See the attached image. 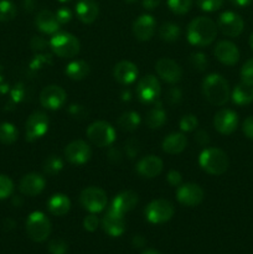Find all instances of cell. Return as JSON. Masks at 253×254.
Returning a JSON list of instances; mask_svg holds the SVG:
<instances>
[{
  "mask_svg": "<svg viewBox=\"0 0 253 254\" xmlns=\"http://www.w3.org/2000/svg\"><path fill=\"white\" fill-rule=\"evenodd\" d=\"M200 166L210 175H222L230 165L227 154L217 148L205 149L198 158Z\"/></svg>",
  "mask_w": 253,
  "mask_h": 254,
  "instance_id": "3957f363",
  "label": "cell"
},
{
  "mask_svg": "<svg viewBox=\"0 0 253 254\" xmlns=\"http://www.w3.org/2000/svg\"><path fill=\"white\" fill-rule=\"evenodd\" d=\"M195 140L202 146L207 145V144L210 143V138H208V134L206 133V131H203V130H198L197 133H196Z\"/></svg>",
  "mask_w": 253,
  "mask_h": 254,
  "instance_id": "681fc988",
  "label": "cell"
},
{
  "mask_svg": "<svg viewBox=\"0 0 253 254\" xmlns=\"http://www.w3.org/2000/svg\"><path fill=\"white\" fill-rule=\"evenodd\" d=\"M99 225V220L96 215L91 213V215L87 216L86 218L83 220V227L84 230L89 231V232H94L97 230Z\"/></svg>",
  "mask_w": 253,
  "mask_h": 254,
  "instance_id": "7bdbcfd3",
  "label": "cell"
},
{
  "mask_svg": "<svg viewBox=\"0 0 253 254\" xmlns=\"http://www.w3.org/2000/svg\"><path fill=\"white\" fill-rule=\"evenodd\" d=\"M62 168H63V161L61 160V158H59L56 155H50L49 158L45 159L44 165H42L44 173L50 176H54L56 174H59L62 170Z\"/></svg>",
  "mask_w": 253,
  "mask_h": 254,
  "instance_id": "836d02e7",
  "label": "cell"
},
{
  "mask_svg": "<svg viewBox=\"0 0 253 254\" xmlns=\"http://www.w3.org/2000/svg\"><path fill=\"white\" fill-rule=\"evenodd\" d=\"M230 2L232 5H235V6L245 7V6H248V5L252 2V0H230Z\"/></svg>",
  "mask_w": 253,
  "mask_h": 254,
  "instance_id": "816d5d0a",
  "label": "cell"
},
{
  "mask_svg": "<svg viewBox=\"0 0 253 254\" xmlns=\"http://www.w3.org/2000/svg\"><path fill=\"white\" fill-rule=\"evenodd\" d=\"M242 130L248 139H252L253 140V116L246 118V121L243 122Z\"/></svg>",
  "mask_w": 253,
  "mask_h": 254,
  "instance_id": "7dc6e473",
  "label": "cell"
},
{
  "mask_svg": "<svg viewBox=\"0 0 253 254\" xmlns=\"http://www.w3.org/2000/svg\"><path fill=\"white\" fill-rule=\"evenodd\" d=\"M216 35L217 26L210 17L198 16L193 19L188 26V40L193 46H208L216 39Z\"/></svg>",
  "mask_w": 253,
  "mask_h": 254,
  "instance_id": "6da1fadb",
  "label": "cell"
},
{
  "mask_svg": "<svg viewBox=\"0 0 253 254\" xmlns=\"http://www.w3.org/2000/svg\"><path fill=\"white\" fill-rule=\"evenodd\" d=\"M160 0H143V6L146 10H154L159 6Z\"/></svg>",
  "mask_w": 253,
  "mask_h": 254,
  "instance_id": "f907efd6",
  "label": "cell"
},
{
  "mask_svg": "<svg viewBox=\"0 0 253 254\" xmlns=\"http://www.w3.org/2000/svg\"><path fill=\"white\" fill-rule=\"evenodd\" d=\"M16 6L10 0H0V21H10L16 16Z\"/></svg>",
  "mask_w": 253,
  "mask_h": 254,
  "instance_id": "e575fe53",
  "label": "cell"
},
{
  "mask_svg": "<svg viewBox=\"0 0 253 254\" xmlns=\"http://www.w3.org/2000/svg\"><path fill=\"white\" fill-rule=\"evenodd\" d=\"M215 56L223 64L233 66L240 60V51L231 41H220L215 47Z\"/></svg>",
  "mask_w": 253,
  "mask_h": 254,
  "instance_id": "44dd1931",
  "label": "cell"
},
{
  "mask_svg": "<svg viewBox=\"0 0 253 254\" xmlns=\"http://www.w3.org/2000/svg\"><path fill=\"white\" fill-rule=\"evenodd\" d=\"M136 173L145 179H153L163 171V161L155 155H149L140 159L136 164Z\"/></svg>",
  "mask_w": 253,
  "mask_h": 254,
  "instance_id": "ffe728a7",
  "label": "cell"
},
{
  "mask_svg": "<svg viewBox=\"0 0 253 254\" xmlns=\"http://www.w3.org/2000/svg\"><path fill=\"white\" fill-rule=\"evenodd\" d=\"M108 198L107 193L99 188H87L79 195V203L84 210L89 211L91 213L101 212L106 208Z\"/></svg>",
  "mask_w": 253,
  "mask_h": 254,
  "instance_id": "52a82bcc",
  "label": "cell"
},
{
  "mask_svg": "<svg viewBox=\"0 0 253 254\" xmlns=\"http://www.w3.org/2000/svg\"><path fill=\"white\" fill-rule=\"evenodd\" d=\"M205 98L213 106H223L230 99V86L221 74H208L202 82Z\"/></svg>",
  "mask_w": 253,
  "mask_h": 254,
  "instance_id": "7a4b0ae2",
  "label": "cell"
},
{
  "mask_svg": "<svg viewBox=\"0 0 253 254\" xmlns=\"http://www.w3.org/2000/svg\"><path fill=\"white\" fill-rule=\"evenodd\" d=\"M52 51L62 59H71L78 55L79 41L76 36L68 32H56L50 40Z\"/></svg>",
  "mask_w": 253,
  "mask_h": 254,
  "instance_id": "277c9868",
  "label": "cell"
},
{
  "mask_svg": "<svg viewBox=\"0 0 253 254\" xmlns=\"http://www.w3.org/2000/svg\"><path fill=\"white\" fill-rule=\"evenodd\" d=\"M143 254H160V253H159L158 251H155V250H146Z\"/></svg>",
  "mask_w": 253,
  "mask_h": 254,
  "instance_id": "db71d44e",
  "label": "cell"
},
{
  "mask_svg": "<svg viewBox=\"0 0 253 254\" xmlns=\"http://www.w3.org/2000/svg\"><path fill=\"white\" fill-rule=\"evenodd\" d=\"M250 46L252 47V50H253V32H252V35L250 36Z\"/></svg>",
  "mask_w": 253,
  "mask_h": 254,
  "instance_id": "11a10c76",
  "label": "cell"
},
{
  "mask_svg": "<svg viewBox=\"0 0 253 254\" xmlns=\"http://www.w3.org/2000/svg\"><path fill=\"white\" fill-rule=\"evenodd\" d=\"M67 98V94L64 92L63 88H61L60 86H51L45 87L44 89L40 93V103L42 107L47 109H51V111H56L60 109L64 104Z\"/></svg>",
  "mask_w": 253,
  "mask_h": 254,
  "instance_id": "8fae6325",
  "label": "cell"
},
{
  "mask_svg": "<svg viewBox=\"0 0 253 254\" xmlns=\"http://www.w3.org/2000/svg\"><path fill=\"white\" fill-rule=\"evenodd\" d=\"M174 216V205L168 200H154L146 206L145 217L146 220L154 225L165 223Z\"/></svg>",
  "mask_w": 253,
  "mask_h": 254,
  "instance_id": "ba28073f",
  "label": "cell"
},
{
  "mask_svg": "<svg viewBox=\"0 0 253 254\" xmlns=\"http://www.w3.org/2000/svg\"><path fill=\"white\" fill-rule=\"evenodd\" d=\"M124 1H126V2H133V1H135V0H124Z\"/></svg>",
  "mask_w": 253,
  "mask_h": 254,
  "instance_id": "6f0895ef",
  "label": "cell"
},
{
  "mask_svg": "<svg viewBox=\"0 0 253 254\" xmlns=\"http://www.w3.org/2000/svg\"><path fill=\"white\" fill-rule=\"evenodd\" d=\"M232 101L237 106H247L253 102V86L245 82L238 83L232 91Z\"/></svg>",
  "mask_w": 253,
  "mask_h": 254,
  "instance_id": "83f0119b",
  "label": "cell"
},
{
  "mask_svg": "<svg viewBox=\"0 0 253 254\" xmlns=\"http://www.w3.org/2000/svg\"><path fill=\"white\" fill-rule=\"evenodd\" d=\"M155 103V102H154ZM146 124H148L149 128L151 129H158L165 124L166 122V113L164 111V108L161 107L160 102H158V104L155 103V106L150 109V111L146 113Z\"/></svg>",
  "mask_w": 253,
  "mask_h": 254,
  "instance_id": "f546056e",
  "label": "cell"
},
{
  "mask_svg": "<svg viewBox=\"0 0 253 254\" xmlns=\"http://www.w3.org/2000/svg\"><path fill=\"white\" fill-rule=\"evenodd\" d=\"M119 128L124 131H133L140 124V116L136 112H126L117 121Z\"/></svg>",
  "mask_w": 253,
  "mask_h": 254,
  "instance_id": "4dcf8cb0",
  "label": "cell"
},
{
  "mask_svg": "<svg viewBox=\"0 0 253 254\" xmlns=\"http://www.w3.org/2000/svg\"><path fill=\"white\" fill-rule=\"evenodd\" d=\"M156 29V21L151 15H140L133 24V32L140 41H148L153 37Z\"/></svg>",
  "mask_w": 253,
  "mask_h": 254,
  "instance_id": "d6986e66",
  "label": "cell"
},
{
  "mask_svg": "<svg viewBox=\"0 0 253 254\" xmlns=\"http://www.w3.org/2000/svg\"><path fill=\"white\" fill-rule=\"evenodd\" d=\"M166 99H168L169 103H171V104L179 103V102H180V99H181V92L179 91L178 88L169 89L168 96H166Z\"/></svg>",
  "mask_w": 253,
  "mask_h": 254,
  "instance_id": "c3c4849f",
  "label": "cell"
},
{
  "mask_svg": "<svg viewBox=\"0 0 253 254\" xmlns=\"http://www.w3.org/2000/svg\"><path fill=\"white\" fill-rule=\"evenodd\" d=\"M168 6L174 14H186L192 6V0H168Z\"/></svg>",
  "mask_w": 253,
  "mask_h": 254,
  "instance_id": "d590c367",
  "label": "cell"
},
{
  "mask_svg": "<svg viewBox=\"0 0 253 254\" xmlns=\"http://www.w3.org/2000/svg\"><path fill=\"white\" fill-rule=\"evenodd\" d=\"M138 203V195L134 191H123V192L118 193L116 197L113 198L111 208L116 210L117 212L124 215L126 212L133 210Z\"/></svg>",
  "mask_w": 253,
  "mask_h": 254,
  "instance_id": "d4e9b609",
  "label": "cell"
},
{
  "mask_svg": "<svg viewBox=\"0 0 253 254\" xmlns=\"http://www.w3.org/2000/svg\"><path fill=\"white\" fill-rule=\"evenodd\" d=\"M67 248H68L67 243L63 240H60V238L52 240L49 243V252L51 254H66Z\"/></svg>",
  "mask_w": 253,
  "mask_h": 254,
  "instance_id": "b9f144b4",
  "label": "cell"
},
{
  "mask_svg": "<svg viewBox=\"0 0 253 254\" xmlns=\"http://www.w3.org/2000/svg\"><path fill=\"white\" fill-rule=\"evenodd\" d=\"M56 17L61 25L67 24V22L71 21V19H72L71 10H69L68 7H64V6L60 7V9L56 11Z\"/></svg>",
  "mask_w": 253,
  "mask_h": 254,
  "instance_id": "ee69618b",
  "label": "cell"
},
{
  "mask_svg": "<svg viewBox=\"0 0 253 254\" xmlns=\"http://www.w3.org/2000/svg\"><path fill=\"white\" fill-rule=\"evenodd\" d=\"M35 24L40 31L47 35L56 34L60 29V25H61L57 20L56 14H54L50 10H41L35 19Z\"/></svg>",
  "mask_w": 253,
  "mask_h": 254,
  "instance_id": "cb8c5ba5",
  "label": "cell"
},
{
  "mask_svg": "<svg viewBox=\"0 0 253 254\" xmlns=\"http://www.w3.org/2000/svg\"><path fill=\"white\" fill-rule=\"evenodd\" d=\"M26 232L35 242H44L51 233V222L46 215L35 211L26 220Z\"/></svg>",
  "mask_w": 253,
  "mask_h": 254,
  "instance_id": "5b68a950",
  "label": "cell"
},
{
  "mask_svg": "<svg viewBox=\"0 0 253 254\" xmlns=\"http://www.w3.org/2000/svg\"><path fill=\"white\" fill-rule=\"evenodd\" d=\"M159 36L163 41L173 42L180 37V27L173 22H165L159 29Z\"/></svg>",
  "mask_w": 253,
  "mask_h": 254,
  "instance_id": "d6a6232c",
  "label": "cell"
},
{
  "mask_svg": "<svg viewBox=\"0 0 253 254\" xmlns=\"http://www.w3.org/2000/svg\"><path fill=\"white\" fill-rule=\"evenodd\" d=\"M89 64L87 62L81 61V60H77V61L69 62L66 66V74L67 77H69L73 81H81L84 79L89 74Z\"/></svg>",
  "mask_w": 253,
  "mask_h": 254,
  "instance_id": "f1b7e54d",
  "label": "cell"
},
{
  "mask_svg": "<svg viewBox=\"0 0 253 254\" xmlns=\"http://www.w3.org/2000/svg\"><path fill=\"white\" fill-rule=\"evenodd\" d=\"M217 26L222 31L223 35L230 37H237L242 34L245 22L238 14L233 11H225L220 15L217 21Z\"/></svg>",
  "mask_w": 253,
  "mask_h": 254,
  "instance_id": "7c38bea8",
  "label": "cell"
},
{
  "mask_svg": "<svg viewBox=\"0 0 253 254\" xmlns=\"http://www.w3.org/2000/svg\"><path fill=\"white\" fill-rule=\"evenodd\" d=\"M64 156L74 165H83L91 159L92 150L88 144L83 140H74L64 149Z\"/></svg>",
  "mask_w": 253,
  "mask_h": 254,
  "instance_id": "4fadbf2b",
  "label": "cell"
},
{
  "mask_svg": "<svg viewBox=\"0 0 253 254\" xmlns=\"http://www.w3.org/2000/svg\"><path fill=\"white\" fill-rule=\"evenodd\" d=\"M166 180H168V183L170 184L171 186H180L181 183H183V176H181V174L179 173V171L176 170H170L168 173V176H166Z\"/></svg>",
  "mask_w": 253,
  "mask_h": 254,
  "instance_id": "bcb514c9",
  "label": "cell"
},
{
  "mask_svg": "<svg viewBox=\"0 0 253 254\" xmlns=\"http://www.w3.org/2000/svg\"><path fill=\"white\" fill-rule=\"evenodd\" d=\"M176 198L181 205L193 207L202 202L203 190L196 184H184L178 188Z\"/></svg>",
  "mask_w": 253,
  "mask_h": 254,
  "instance_id": "5bb4252c",
  "label": "cell"
},
{
  "mask_svg": "<svg viewBox=\"0 0 253 254\" xmlns=\"http://www.w3.org/2000/svg\"><path fill=\"white\" fill-rule=\"evenodd\" d=\"M76 14L79 21L92 24L98 17V4L94 0H78L76 4Z\"/></svg>",
  "mask_w": 253,
  "mask_h": 254,
  "instance_id": "603a6c76",
  "label": "cell"
},
{
  "mask_svg": "<svg viewBox=\"0 0 253 254\" xmlns=\"http://www.w3.org/2000/svg\"><path fill=\"white\" fill-rule=\"evenodd\" d=\"M133 243L135 247H141V246H144V243H145V240H144L141 236H136V237L133 238Z\"/></svg>",
  "mask_w": 253,
  "mask_h": 254,
  "instance_id": "f5cc1de1",
  "label": "cell"
},
{
  "mask_svg": "<svg viewBox=\"0 0 253 254\" xmlns=\"http://www.w3.org/2000/svg\"><path fill=\"white\" fill-rule=\"evenodd\" d=\"M241 77H242V82L253 86V59H250L243 64L241 69Z\"/></svg>",
  "mask_w": 253,
  "mask_h": 254,
  "instance_id": "60d3db41",
  "label": "cell"
},
{
  "mask_svg": "<svg viewBox=\"0 0 253 254\" xmlns=\"http://www.w3.org/2000/svg\"><path fill=\"white\" fill-rule=\"evenodd\" d=\"M198 121L195 116L192 114H188V116H184L180 119V129L183 131H192L197 128Z\"/></svg>",
  "mask_w": 253,
  "mask_h": 254,
  "instance_id": "f35d334b",
  "label": "cell"
},
{
  "mask_svg": "<svg viewBox=\"0 0 253 254\" xmlns=\"http://www.w3.org/2000/svg\"><path fill=\"white\" fill-rule=\"evenodd\" d=\"M161 93V87L158 78L151 74L139 79L136 84V96L139 101L144 104H151L158 101Z\"/></svg>",
  "mask_w": 253,
  "mask_h": 254,
  "instance_id": "9c48e42d",
  "label": "cell"
},
{
  "mask_svg": "<svg viewBox=\"0 0 253 254\" xmlns=\"http://www.w3.org/2000/svg\"><path fill=\"white\" fill-rule=\"evenodd\" d=\"M19 136V130L16 127L11 123H1L0 124V143L5 145L14 144Z\"/></svg>",
  "mask_w": 253,
  "mask_h": 254,
  "instance_id": "1f68e13d",
  "label": "cell"
},
{
  "mask_svg": "<svg viewBox=\"0 0 253 254\" xmlns=\"http://www.w3.org/2000/svg\"><path fill=\"white\" fill-rule=\"evenodd\" d=\"M213 126L218 133L230 135L237 129L238 116L232 109H221L213 118Z\"/></svg>",
  "mask_w": 253,
  "mask_h": 254,
  "instance_id": "9a60e30c",
  "label": "cell"
},
{
  "mask_svg": "<svg viewBox=\"0 0 253 254\" xmlns=\"http://www.w3.org/2000/svg\"><path fill=\"white\" fill-rule=\"evenodd\" d=\"M196 4L203 11H216L223 4V0H196Z\"/></svg>",
  "mask_w": 253,
  "mask_h": 254,
  "instance_id": "ab89813d",
  "label": "cell"
},
{
  "mask_svg": "<svg viewBox=\"0 0 253 254\" xmlns=\"http://www.w3.org/2000/svg\"><path fill=\"white\" fill-rule=\"evenodd\" d=\"M188 145V139L183 133H171L164 139L163 150L170 155H176L184 151Z\"/></svg>",
  "mask_w": 253,
  "mask_h": 254,
  "instance_id": "484cf974",
  "label": "cell"
},
{
  "mask_svg": "<svg viewBox=\"0 0 253 254\" xmlns=\"http://www.w3.org/2000/svg\"><path fill=\"white\" fill-rule=\"evenodd\" d=\"M126 153L130 159L135 158L139 153V141L135 139H129L126 143Z\"/></svg>",
  "mask_w": 253,
  "mask_h": 254,
  "instance_id": "f6af8a7d",
  "label": "cell"
},
{
  "mask_svg": "<svg viewBox=\"0 0 253 254\" xmlns=\"http://www.w3.org/2000/svg\"><path fill=\"white\" fill-rule=\"evenodd\" d=\"M102 226H103V230L109 236H112V237H119L121 235H123L124 230H126L124 216L122 213L117 212L113 208L109 207L107 213L104 215L103 220H102Z\"/></svg>",
  "mask_w": 253,
  "mask_h": 254,
  "instance_id": "e0dca14e",
  "label": "cell"
},
{
  "mask_svg": "<svg viewBox=\"0 0 253 254\" xmlns=\"http://www.w3.org/2000/svg\"><path fill=\"white\" fill-rule=\"evenodd\" d=\"M59 1H61V2H67V1H71V0H59Z\"/></svg>",
  "mask_w": 253,
  "mask_h": 254,
  "instance_id": "9f6ffc18",
  "label": "cell"
},
{
  "mask_svg": "<svg viewBox=\"0 0 253 254\" xmlns=\"http://www.w3.org/2000/svg\"><path fill=\"white\" fill-rule=\"evenodd\" d=\"M47 208L52 215L63 216L71 208V201L63 193H55L47 201Z\"/></svg>",
  "mask_w": 253,
  "mask_h": 254,
  "instance_id": "4316f807",
  "label": "cell"
},
{
  "mask_svg": "<svg viewBox=\"0 0 253 254\" xmlns=\"http://www.w3.org/2000/svg\"><path fill=\"white\" fill-rule=\"evenodd\" d=\"M113 76L121 84H130L138 77V68L130 61H121L113 69Z\"/></svg>",
  "mask_w": 253,
  "mask_h": 254,
  "instance_id": "7402d4cb",
  "label": "cell"
},
{
  "mask_svg": "<svg viewBox=\"0 0 253 254\" xmlns=\"http://www.w3.org/2000/svg\"><path fill=\"white\" fill-rule=\"evenodd\" d=\"M12 191H14V183L11 179L6 175H0V200L11 196Z\"/></svg>",
  "mask_w": 253,
  "mask_h": 254,
  "instance_id": "8d00e7d4",
  "label": "cell"
},
{
  "mask_svg": "<svg viewBox=\"0 0 253 254\" xmlns=\"http://www.w3.org/2000/svg\"><path fill=\"white\" fill-rule=\"evenodd\" d=\"M156 73L168 83H176L183 77V71L175 61L170 59H160L155 64Z\"/></svg>",
  "mask_w": 253,
  "mask_h": 254,
  "instance_id": "2e32d148",
  "label": "cell"
},
{
  "mask_svg": "<svg viewBox=\"0 0 253 254\" xmlns=\"http://www.w3.org/2000/svg\"><path fill=\"white\" fill-rule=\"evenodd\" d=\"M190 62L191 66L195 69H197V71H205V69L207 68V57H206V55L201 54V52H196V54L191 55Z\"/></svg>",
  "mask_w": 253,
  "mask_h": 254,
  "instance_id": "74e56055",
  "label": "cell"
},
{
  "mask_svg": "<svg viewBox=\"0 0 253 254\" xmlns=\"http://www.w3.org/2000/svg\"><path fill=\"white\" fill-rule=\"evenodd\" d=\"M45 185H46V181H45L44 176L36 173H31L25 175L20 180L19 190L20 192L26 196H37L44 191Z\"/></svg>",
  "mask_w": 253,
  "mask_h": 254,
  "instance_id": "ac0fdd59",
  "label": "cell"
},
{
  "mask_svg": "<svg viewBox=\"0 0 253 254\" xmlns=\"http://www.w3.org/2000/svg\"><path fill=\"white\" fill-rule=\"evenodd\" d=\"M25 129H26V139L29 141L41 138L49 130V117L44 112H34L27 118Z\"/></svg>",
  "mask_w": 253,
  "mask_h": 254,
  "instance_id": "30bf717a",
  "label": "cell"
},
{
  "mask_svg": "<svg viewBox=\"0 0 253 254\" xmlns=\"http://www.w3.org/2000/svg\"><path fill=\"white\" fill-rule=\"evenodd\" d=\"M87 136L93 145L104 148L112 145L116 140V130L107 122H94L87 129Z\"/></svg>",
  "mask_w": 253,
  "mask_h": 254,
  "instance_id": "8992f818",
  "label": "cell"
}]
</instances>
